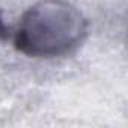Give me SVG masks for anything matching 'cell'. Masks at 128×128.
Returning a JSON list of instances; mask_svg holds the SVG:
<instances>
[{"instance_id":"2","label":"cell","mask_w":128,"mask_h":128,"mask_svg":"<svg viewBox=\"0 0 128 128\" xmlns=\"http://www.w3.org/2000/svg\"><path fill=\"white\" fill-rule=\"evenodd\" d=\"M9 27L5 24L3 18H2V14H0V39H8L9 38Z\"/></svg>"},{"instance_id":"1","label":"cell","mask_w":128,"mask_h":128,"mask_svg":"<svg viewBox=\"0 0 128 128\" xmlns=\"http://www.w3.org/2000/svg\"><path fill=\"white\" fill-rule=\"evenodd\" d=\"M88 29L86 17L68 0H38L20 17L14 45L30 57H59L74 51Z\"/></svg>"}]
</instances>
